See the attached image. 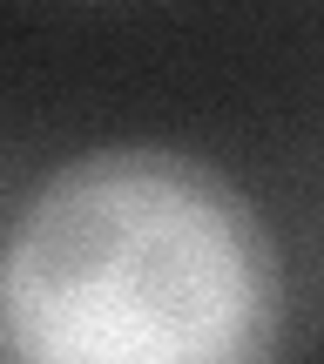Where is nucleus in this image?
Wrapping results in <instances>:
<instances>
[{
	"label": "nucleus",
	"instance_id": "nucleus-1",
	"mask_svg": "<svg viewBox=\"0 0 324 364\" xmlns=\"http://www.w3.org/2000/svg\"><path fill=\"white\" fill-rule=\"evenodd\" d=\"M277 338V230L189 149H88L41 176L0 243L14 364H271Z\"/></svg>",
	"mask_w": 324,
	"mask_h": 364
},
{
	"label": "nucleus",
	"instance_id": "nucleus-2",
	"mask_svg": "<svg viewBox=\"0 0 324 364\" xmlns=\"http://www.w3.org/2000/svg\"><path fill=\"white\" fill-rule=\"evenodd\" d=\"M318 364H324V351H318Z\"/></svg>",
	"mask_w": 324,
	"mask_h": 364
}]
</instances>
